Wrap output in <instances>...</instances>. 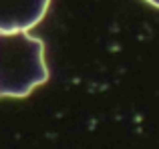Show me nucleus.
Returning a JSON list of instances; mask_svg holds the SVG:
<instances>
[{
	"mask_svg": "<svg viewBox=\"0 0 159 149\" xmlns=\"http://www.w3.org/2000/svg\"><path fill=\"white\" fill-rule=\"evenodd\" d=\"M51 0H0V32L30 30L44 18Z\"/></svg>",
	"mask_w": 159,
	"mask_h": 149,
	"instance_id": "2",
	"label": "nucleus"
},
{
	"mask_svg": "<svg viewBox=\"0 0 159 149\" xmlns=\"http://www.w3.org/2000/svg\"><path fill=\"white\" fill-rule=\"evenodd\" d=\"M147 2H149V4H153V6H157V8H159V0H147Z\"/></svg>",
	"mask_w": 159,
	"mask_h": 149,
	"instance_id": "3",
	"label": "nucleus"
},
{
	"mask_svg": "<svg viewBox=\"0 0 159 149\" xmlns=\"http://www.w3.org/2000/svg\"><path fill=\"white\" fill-rule=\"evenodd\" d=\"M47 81L43 40L28 30L0 32V97H28Z\"/></svg>",
	"mask_w": 159,
	"mask_h": 149,
	"instance_id": "1",
	"label": "nucleus"
}]
</instances>
